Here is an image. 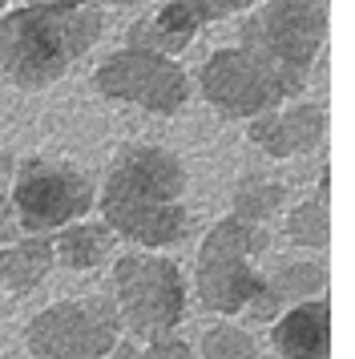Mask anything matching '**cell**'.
<instances>
[{
    "instance_id": "6da1fadb",
    "label": "cell",
    "mask_w": 355,
    "mask_h": 359,
    "mask_svg": "<svg viewBox=\"0 0 355 359\" xmlns=\"http://www.w3.org/2000/svg\"><path fill=\"white\" fill-rule=\"evenodd\" d=\"M105 33V13L93 0L65 8H8L0 13V73L16 89H48L77 65Z\"/></svg>"
},
{
    "instance_id": "7a4b0ae2",
    "label": "cell",
    "mask_w": 355,
    "mask_h": 359,
    "mask_svg": "<svg viewBox=\"0 0 355 359\" xmlns=\"http://www.w3.org/2000/svg\"><path fill=\"white\" fill-rule=\"evenodd\" d=\"M239 49L271 69L287 97L299 101L327 49V0H262L242 20Z\"/></svg>"
},
{
    "instance_id": "3957f363",
    "label": "cell",
    "mask_w": 355,
    "mask_h": 359,
    "mask_svg": "<svg viewBox=\"0 0 355 359\" xmlns=\"http://www.w3.org/2000/svg\"><path fill=\"white\" fill-rule=\"evenodd\" d=\"M16 234H53V230L89 218L97 206V186L81 165L48 154H32L13 170V190L4 198Z\"/></svg>"
},
{
    "instance_id": "277c9868",
    "label": "cell",
    "mask_w": 355,
    "mask_h": 359,
    "mask_svg": "<svg viewBox=\"0 0 355 359\" xmlns=\"http://www.w3.org/2000/svg\"><path fill=\"white\" fill-rule=\"evenodd\" d=\"M271 246V230L242 222L234 214L218 218L206 230L198 246V266H194V287L206 311L218 315H239L258 287V259Z\"/></svg>"
},
{
    "instance_id": "5b68a950",
    "label": "cell",
    "mask_w": 355,
    "mask_h": 359,
    "mask_svg": "<svg viewBox=\"0 0 355 359\" xmlns=\"http://www.w3.org/2000/svg\"><path fill=\"white\" fill-rule=\"evenodd\" d=\"M113 307L129 335H170L186 315V278L166 255H121L113 262Z\"/></svg>"
},
{
    "instance_id": "8992f818",
    "label": "cell",
    "mask_w": 355,
    "mask_h": 359,
    "mask_svg": "<svg viewBox=\"0 0 355 359\" xmlns=\"http://www.w3.org/2000/svg\"><path fill=\"white\" fill-rule=\"evenodd\" d=\"M121 339L113 299H65L25 327V347L36 359H105Z\"/></svg>"
},
{
    "instance_id": "52a82bcc",
    "label": "cell",
    "mask_w": 355,
    "mask_h": 359,
    "mask_svg": "<svg viewBox=\"0 0 355 359\" xmlns=\"http://www.w3.org/2000/svg\"><path fill=\"white\" fill-rule=\"evenodd\" d=\"M93 89L109 101H129L145 114L174 117L190 101V77L174 57L117 49L93 69Z\"/></svg>"
},
{
    "instance_id": "ba28073f",
    "label": "cell",
    "mask_w": 355,
    "mask_h": 359,
    "mask_svg": "<svg viewBox=\"0 0 355 359\" xmlns=\"http://www.w3.org/2000/svg\"><path fill=\"white\" fill-rule=\"evenodd\" d=\"M198 89H202V101L226 121H250V117L290 101L271 69H262L239 45L210 53L198 69Z\"/></svg>"
},
{
    "instance_id": "9c48e42d",
    "label": "cell",
    "mask_w": 355,
    "mask_h": 359,
    "mask_svg": "<svg viewBox=\"0 0 355 359\" xmlns=\"http://www.w3.org/2000/svg\"><path fill=\"white\" fill-rule=\"evenodd\" d=\"M97 206H101V218L113 234H121L145 250L174 246L190 234L186 202H158V198H138L126 194V190H113V186H101Z\"/></svg>"
},
{
    "instance_id": "30bf717a",
    "label": "cell",
    "mask_w": 355,
    "mask_h": 359,
    "mask_svg": "<svg viewBox=\"0 0 355 359\" xmlns=\"http://www.w3.org/2000/svg\"><path fill=\"white\" fill-rule=\"evenodd\" d=\"M105 186L113 190H126L138 198H158V202H182L190 174L174 149L154 146V142H126V146L113 154Z\"/></svg>"
},
{
    "instance_id": "8fae6325",
    "label": "cell",
    "mask_w": 355,
    "mask_h": 359,
    "mask_svg": "<svg viewBox=\"0 0 355 359\" xmlns=\"http://www.w3.org/2000/svg\"><path fill=\"white\" fill-rule=\"evenodd\" d=\"M246 137L267 158H303L327 142V105L323 101H290L246 121Z\"/></svg>"
},
{
    "instance_id": "7c38bea8",
    "label": "cell",
    "mask_w": 355,
    "mask_h": 359,
    "mask_svg": "<svg viewBox=\"0 0 355 359\" xmlns=\"http://www.w3.org/2000/svg\"><path fill=\"white\" fill-rule=\"evenodd\" d=\"M327 291V266L311 259H279L271 271H258V287L246 303V319L255 323H274L279 315L295 303L319 299Z\"/></svg>"
},
{
    "instance_id": "4fadbf2b",
    "label": "cell",
    "mask_w": 355,
    "mask_h": 359,
    "mask_svg": "<svg viewBox=\"0 0 355 359\" xmlns=\"http://www.w3.org/2000/svg\"><path fill=\"white\" fill-rule=\"evenodd\" d=\"M271 343L283 359H327L331 355V303L327 294L287 307L271 327Z\"/></svg>"
},
{
    "instance_id": "5bb4252c",
    "label": "cell",
    "mask_w": 355,
    "mask_h": 359,
    "mask_svg": "<svg viewBox=\"0 0 355 359\" xmlns=\"http://www.w3.org/2000/svg\"><path fill=\"white\" fill-rule=\"evenodd\" d=\"M206 25L194 17L190 4L182 0H161L154 13L138 17L133 25L126 29V49H142V53H154V57H174L190 49V41L202 33Z\"/></svg>"
},
{
    "instance_id": "9a60e30c",
    "label": "cell",
    "mask_w": 355,
    "mask_h": 359,
    "mask_svg": "<svg viewBox=\"0 0 355 359\" xmlns=\"http://www.w3.org/2000/svg\"><path fill=\"white\" fill-rule=\"evenodd\" d=\"M48 271H53V238L48 234H29V238H16L0 250V287L4 291H36Z\"/></svg>"
},
{
    "instance_id": "2e32d148",
    "label": "cell",
    "mask_w": 355,
    "mask_h": 359,
    "mask_svg": "<svg viewBox=\"0 0 355 359\" xmlns=\"http://www.w3.org/2000/svg\"><path fill=\"white\" fill-rule=\"evenodd\" d=\"M113 255V230L105 222H69V226L57 230L53 238V259L69 266V271H97L101 262H109Z\"/></svg>"
},
{
    "instance_id": "e0dca14e",
    "label": "cell",
    "mask_w": 355,
    "mask_h": 359,
    "mask_svg": "<svg viewBox=\"0 0 355 359\" xmlns=\"http://www.w3.org/2000/svg\"><path fill=\"white\" fill-rule=\"evenodd\" d=\"M287 210V186L271 174H242L234 182V194H230V214L242 222H255V226H271L279 214Z\"/></svg>"
},
{
    "instance_id": "ac0fdd59",
    "label": "cell",
    "mask_w": 355,
    "mask_h": 359,
    "mask_svg": "<svg viewBox=\"0 0 355 359\" xmlns=\"http://www.w3.org/2000/svg\"><path fill=\"white\" fill-rule=\"evenodd\" d=\"M283 234H287V243L303 246V250H327V243H331V202L307 198L299 206H290L287 218H283Z\"/></svg>"
},
{
    "instance_id": "d6986e66",
    "label": "cell",
    "mask_w": 355,
    "mask_h": 359,
    "mask_svg": "<svg viewBox=\"0 0 355 359\" xmlns=\"http://www.w3.org/2000/svg\"><path fill=\"white\" fill-rule=\"evenodd\" d=\"M198 359H258V343L242 327L218 323V327H206V335L198 343Z\"/></svg>"
},
{
    "instance_id": "ffe728a7",
    "label": "cell",
    "mask_w": 355,
    "mask_h": 359,
    "mask_svg": "<svg viewBox=\"0 0 355 359\" xmlns=\"http://www.w3.org/2000/svg\"><path fill=\"white\" fill-rule=\"evenodd\" d=\"M182 4H190L194 17L202 20V25H214V20H226L242 13V8H250L255 0H182Z\"/></svg>"
},
{
    "instance_id": "44dd1931",
    "label": "cell",
    "mask_w": 355,
    "mask_h": 359,
    "mask_svg": "<svg viewBox=\"0 0 355 359\" xmlns=\"http://www.w3.org/2000/svg\"><path fill=\"white\" fill-rule=\"evenodd\" d=\"M138 359H198L194 355V347L186 339H178V335H154L145 351H138Z\"/></svg>"
},
{
    "instance_id": "7402d4cb",
    "label": "cell",
    "mask_w": 355,
    "mask_h": 359,
    "mask_svg": "<svg viewBox=\"0 0 355 359\" xmlns=\"http://www.w3.org/2000/svg\"><path fill=\"white\" fill-rule=\"evenodd\" d=\"M109 359H138V347H133V339H117L113 343Z\"/></svg>"
},
{
    "instance_id": "603a6c76",
    "label": "cell",
    "mask_w": 355,
    "mask_h": 359,
    "mask_svg": "<svg viewBox=\"0 0 355 359\" xmlns=\"http://www.w3.org/2000/svg\"><path fill=\"white\" fill-rule=\"evenodd\" d=\"M32 8H65V4H77V0H25Z\"/></svg>"
},
{
    "instance_id": "cb8c5ba5",
    "label": "cell",
    "mask_w": 355,
    "mask_h": 359,
    "mask_svg": "<svg viewBox=\"0 0 355 359\" xmlns=\"http://www.w3.org/2000/svg\"><path fill=\"white\" fill-rule=\"evenodd\" d=\"M93 4H113V8H138V4H149V0H93Z\"/></svg>"
},
{
    "instance_id": "d4e9b609",
    "label": "cell",
    "mask_w": 355,
    "mask_h": 359,
    "mask_svg": "<svg viewBox=\"0 0 355 359\" xmlns=\"http://www.w3.org/2000/svg\"><path fill=\"white\" fill-rule=\"evenodd\" d=\"M4 4H13V0H0V8H4Z\"/></svg>"
}]
</instances>
